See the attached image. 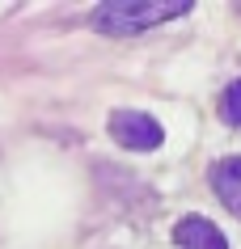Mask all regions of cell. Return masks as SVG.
Masks as SVG:
<instances>
[{
    "label": "cell",
    "instance_id": "277c9868",
    "mask_svg": "<svg viewBox=\"0 0 241 249\" xmlns=\"http://www.w3.org/2000/svg\"><path fill=\"white\" fill-rule=\"evenodd\" d=\"M212 190L233 215H241V157H224L212 165Z\"/></svg>",
    "mask_w": 241,
    "mask_h": 249
},
{
    "label": "cell",
    "instance_id": "6da1fadb",
    "mask_svg": "<svg viewBox=\"0 0 241 249\" xmlns=\"http://www.w3.org/2000/svg\"><path fill=\"white\" fill-rule=\"evenodd\" d=\"M190 9H195L190 0H106V4L93 9V26L102 34L127 38V34L152 30L161 21H174V17L190 13Z\"/></svg>",
    "mask_w": 241,
    "mask_h": 249
},
{
    "label": "cell",
    "instance_id": "7a4b0ae2",
    "mask_svg": "<svg viewBox=\"0 0 241 249\" xmlns=\"http://www.w3.org/2000/svg\"><path fill=\"white\" fill-rule=\"evenodd\" d=\"M110 140L127 152H152L165 140V127L144 110H114L110 114Z\"/></svg>",
    "mask_w": 241,
    "mask_h": 249
},
{
    "label": "cell",
    "instance_id": "5b68a950",
    "mask_svg": "<svg viewBox=\"0 0 241 249\" xmlns=\"http://www.w3.org/2000/svg\"><path fill=\"white\" fill-rule=\"evenodd\" d=\"M220 114H224L228 127H241V80H233V85L220 93Z\"/></svg>",
    "mask_w": 241,
    "mask_h": 249
},
{
    "label": "cell",
    "instance_id": "3957f363",
    "mask_svg": "<svg viewBox=\"0 0 241 249\" xmlns=\"http://www.w3.org/2000/svg\"><path fill=\"white\" fill-rule=\"evenodd\" d=\"M174 245L178 249H228L224 232L203 215H182L174 224Z\"/></svg>",
    "mask_w": 241,
    "mask_h": 249
}]
</instances>
